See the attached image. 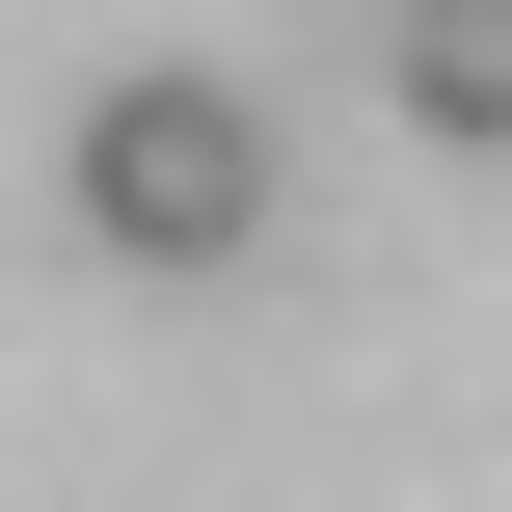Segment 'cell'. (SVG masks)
I'll list each match as a JSON object with an SVG mask.
<instances>
[{"instance_id":"cell-1","label":"cell","mask_w":512,"mask_h":512,"mask_svg":"<svg viewBox=\"0 0 512 512\" xmlns=\"http://www.w3.org/2000/svg\"><path fill=\"white\" fill-rule=\"evenodd\" d=\"M81 216H108L135 270H216V243L270 216V108H243V81H189V54H162V81H108V108H81Z\"/></svg>"},{"instance_id":"cell-2","label":"cell","mask_w":512,"mask_h":512,"mask_svg":"<svg viewBox=\"0 0 512 512\" xmlns=\"http://www.w3.org/2000/svg\"><path fill=\"white\" fill-rule=\"evenodd\" d=\"M405 108H432V135H512V0H432V27H405Z\"/></svg>"}]
</instances>
